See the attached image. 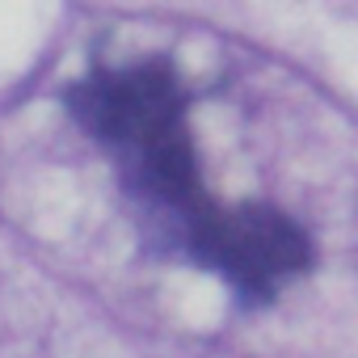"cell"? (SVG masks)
Here are the masks:
<instances>
[{"instance_id": "obj_1", "label": "cell", "mask_w": 358, "mask_h": 358, "mask_svg": "<svg viewBox=\"0 0 358 358\" xmlns=\"http://www.w3.org/2000/svg\"><path fill=\"white\" fill-rule=\"evenodd\" d=\"M72 122L110 156L139 236L215 274L236 303L266 308L316 262L308 232L270 203L224 207L203 186L190 89L173 59L93 64L68 85Z\"/></svg>"}]
</instances>
